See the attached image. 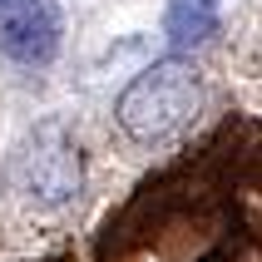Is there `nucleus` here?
<instances>
[{"label":"nucleus","instance_id":"obj_1","mask_svg":"<svg viewBox=\"0 0 262 262\" xmlns=\"http://www.w3.org/2000/svg\"><path fill=\"white\" fill-rule=\"evenodd\" d=\"M203 114V79L188 59H159L114 99V119L134 144H168Z\"/></svg>","mask_w":262,"mask_h":262},{"label":"nucleus","instance_id":"obj_2","mask_svg":"<svg viewBox=\"0 0 262 262\" xmlns=\"http://www.w3.org/2000/svg\"><path fill=\"white\" fill-rule=\"evenodd\" d=\"M20 178H25V193L35 203H45V208H55V203H64V198L79 193L84 159H79L74 134L59 119H45L40 129L30 134V148H25V159H20Z\"/></svg>","mask_w":262,"mask_h":262},{"label":"nucleus","instance_id":"obj_3","mask_svg":"<svg viewBox=\"0 0 262 262\" xmlns=\"http://www.w3.org/2000/svg\"><path fill=\"white\" fill-rule=\"evenodd\" d=\"M64 45L55 0H0V55L15 64H50Z\"/></svg>","mask_w":262,"mask_h":262},{"label":"nucleus","instance_id":"obj_4","mask_svg":"<svg viewBox=\"0 0 262 262\" xmlns=\"http://www.w3.org/2000/svg\"><path fill=\"white\" fill-rule=\"evenodd\" d=\"M218 5L223 0H168L163 10V30L173 45H198L218 30Z\"/></svg>","mask_w":262,"mask_h":262}]
</instances>
